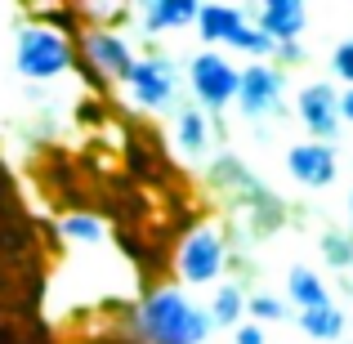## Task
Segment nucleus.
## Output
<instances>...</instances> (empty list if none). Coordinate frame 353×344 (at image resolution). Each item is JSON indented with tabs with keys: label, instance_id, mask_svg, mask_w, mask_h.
I'll return each instance as SVG.
<instances>
[{
	"label": "nucleus",
	"instance_id": "obj_24",
	"mask_svg": "<svg viewBox=\"0 0 353 344\" xmlns=\"http://www.w3.org/2000/svg\"><path fill=\"white\" fill-rule=\"evenodd\" d=\"M340 125L353 130V90H345V94H340Z\"/></svg>",
	"mask_w": 353,
	"mask_h": 344
},
{
	"label": "nucleus",
	"instance_id": "obj_5",
	"mask_svg": "<svg viewBox=\"0 0 353 344\" xmlns=\"http://www.w3.org/2000/svg\"><path fill=\"white\" fill-rule=\"evenodd\" d=\"M188 94H192V108L206 112L215 121L219 112L233 108V94H237V68L224 59L219 50H201L188 59Z\"/></svg>",
	"mask_w": 353,
	"mask_h": 344
},
{
	"label": "nucleus",
	"instance_id": "obj_4",
	"mask_svg": "<svg viewBox=\"0 0 353 344\" xmlns=\"http://www.w3.org/2000/svg\"><path fill=\"white\" fill-rule=\"evenodd\" d=\"M72 50H77L81 68L90 72V81H94L99 90L112 85V81H125L130 68H134V59H139L134 45L125 41V32H103V27H81Z\"/></svg>",
	"mask_w": 353,
	"mask_h": 344
},
{
	"label": "nucleus",
	"instance_id": "obj_15",
	"mask_svg": "<svg viewBox=\"0 0 353 344\" xmlns=\"http://www.w3.org/2000/svg\"><path fill=\"white\" fill-rule=\"evenodd\" d=\"M206 318H210V327H228V331H237L246 322V291H241V282L215 286V295L206 304Z\"/></svg>",
	"mask_w": 353,
	"mask_h": 344
},
{
	"label": "nucleus",
	"instance_id": "obj_20",
	"mask_svg": "<svg viewBox=\"0 0 353 344\" xmlns=\"http://www.w3.org/2000/svg\"><path fill=\"white\" fill-rule=\"evenodd\" d=\"M286 313H291V304L282 300V295H246V318L259 322H286Z\"/></svg>",
	"mask_w": 353,
	"mask_h": 344
},
{
	"label": "nucleus",
	"instance_id": "obj_6",
	"mask_svg": "<svg viewBox=\"0 0 353 344\" xmlns=\"http://www.w3.org/2000/svg\"><path fill=\"white\" fill-rule=\"evenodd\" d=\"M233 108L241 121H264L286 112V72H277L273 63H246L237 72V94Z\"/></svg>",
	"mask_w": 353,
	"mask_h": 344
},
{
	"label": "nucleus",
	"instance_id": "obj_7",
	"mask_svg": "<svg viewBox=\"0 0 353 344\" xmlns=\"http://www.w3.org/2000/svg\"><path fill=\"white\" fill-rule=\"evenodd\" d=\"M174 268H179V277L188 286L219 282L224 268H228V241L219 237V228H210V224L192 228L188 237L179 241V250H174Z\"/></svg>",
	"mask_w": 353,
	"mask_h": 344
},
{
	"label": "nucleus",
	"instance_id": "obj_10",
	"mask_svg": "<svg viewBox=\"0 0 353 344\" xmlns=\"http://www.w3.org/2000/svg\"><path fill=\"white\" fill-rule=\"evenodd\" d=\"M286 170H291V179L300 183V188H331L340 174V156L331 143H291V152H286Z\"/></svg>",
	"mask_w": 353,
	"mask_h": 344
},
{
	"label": "nucleus",
	"instance_id": "obj_3",
	"mask_svg": "<svg viewBox=\"0 0 353 344\" xmlns=\"http://www.w3.org/2000/svg\"><path fill=\"white\" fill-rule=\"evenodd\" d=\"M121 85L130 90V103L143 108V112H179V68H174V59H165V54H143V59H134V68H130V77L121 81Z\"/></svg>",
	"mask_w": 353,
	"mask_h": 344
},
{
	"label": "nucleus",
	"instance_id": "obj_9",
	"mask_svg": "<svg viewBox=\"0 0 353 344\" xmlns=\"http://www.w3.org/2000/svg\"><path fill=\"white\" fill-rule=\"evenodd\" d=\"M241 18H246V23H255L273 45L300 41L304 27H309V9H304L300 0H264V5L241 9Z\"/></svg>",
	"mask_w": 353,
	"mask_h": 344
},
{
	"label": "nucleus",
	"instance_id": "obj_17",
	"mask_svg": "<svg viewBox=\"0 0 353 344\" xmlns=\"http://www.w3.org/2000/svg\"><path fill=\"white\" fill-rule=\"evenodd\" d=\"M300 331L309 340H340V336H345V313H340L336 304H327V309H309V313H300Z\"/></svg>",
	"mask_w": 353,
	"mask_h": 344
},
{
	"label": "nucleus",
	"instance_id": "obj_13",
	"mask_svg": "<svg viewBox=\"0 0 353 344\" xmlns=\"http://www.w3.org/2000/svg\"><path fill=\"white\" fill-rule=\"evenodd\" d=\"M241 23H246V18H241L237 5H197V18H192V27H197V36H201L206 50L228 45V36H233Z\"/></svg>",
	"mask_w": 353,
	"mask_h": 344
},
{
	"label": "nucleus",
	"instance_id": "obj_22",
	"mask_svg": "<svg viewBox=\"0 0 353 344\" xmlns=\"http://www.w3.org/2000/svg\"><path fill=\"white\" fill-rule=\"evenodd\" d=\"M273 59H277V63H273L277 72H291V68H300V63H309V50H304L300 41H291V45H277Z\"/></svg>",
	"mask_w": 353,
	"mask_h": 344
},
{
	"label": "nucleus",
	"instance_id": "obj_12",
	"mask_svg": "<svg viewBox=\"0 0 353 344\" xmlns=\"http://www.w3.org/2000/svg\"><path fill=\"white\" fill-rule=\"evenodd\" d=\"M215 139H224V130H219L206 112H197V108H188V103L174 112V143H179L188 156H206L210 148H215Z\"/></svg>",
	"mask_w": 353,
	"mask_h": 344
},
{
	"label": "nucleus",
	"instance_id": "obj_26",
	"mask_svg": "<svg viewBox=\"0 0 353 344\" xmlns=\"http://www.w3.org/2000/svg\"><path fill=\"white\" fill-rule=\"evenodd\" d=\"M349 210H353V192H349ZM349 219H353V215H349Z\"/></svg>",
	"mask_w": 353,
	"mask_h": 344
},
{
	"label": "nucleus",
	"instance_id": "obj_8",
	"mask_svg": "<svg viewBox=\"0 0 353 344\" xmlns=\"http://www.w3.org/2000/svg\"><path fill=\"white\" fill-rule=\"evenodd\" d=\"M295 117L309 130V143H336L340 134V90L331 81H309L295 94Z\"/></svg>",
	"mask_w": 353,
	"mask_h": 344
},
{
	"label": "nucleus",
	"instance_id": "obj_23",
	"mask_svg": "<svg viewBox=\"0 0 353 344\" xmlns=\"http://www.w3.org/2000/svg\"><path fill=\"white\" fill-rule=\"evenodd\" d=\"M233 344H264V327H255V322H241L233 331Z\"/></svg>",
	"mask_w": 353,
	"mask_h": 344
},
{
	"label": "nucleus",
	"instance_id": "obj_25",
	"mask_svg": "<svg viewBox=\"0 0 353 344\" xmlns=\"http://www.w3.org/2000/svg\"><path fill=\"white\" fill-rule=\"evenodd\" d=\"M9 197V170H5V161H0V201Z\"/></svg>",
	"mask_w": 353,
	"mask_h": 344
},
{
	"label": "nucleus",
	"instance_id": "obj_14",
	"mask_svg": "<svg viewBox=\"0 0 353 344\" xmlns=\"http://www.w3.org/2000/svg\"><path fill=\"white\" fill-rule=\"evenodd\" d=\"M286 295H291V304H295L300 313H309V309H327V304H331L327 282H322L313 268H304V264H295L291 273H286Z\"/></svg>",
	"mask_w": 353,
	"mask_h": 344
},
{
	"label": "nucleus",
	"instance_id": "obj_2",
	"mask_svg": "<svg viewBox=\"0 0 353 344\" xmlns=\"http://www.w3.org/2000/svg\"><path fill=\"white\" fill-rule=\"evenodd\" d=\"M14 68L23 81H59L77 68V50L68 36L50 32L41 23H27L14 36Z\"/></svg>",
	"mask_w": 353,
	"mask_h": 344
},
{
	"label": "nucleus",
	"instance_id": "obj_11",
	"mask_svg": "<svg viewBox=\"0 0 353 344\" xmlns=\"http://www.w3.org/2000/svg\"><path fill=\"white\" fill-rule=\"evenodd\" d=\"M130 9H134L139 32L148 41H157L165 32H179V27H192V18H197L192 0H143V5H130Z\"/></svg>",
	"mask_w": 353,
	"mask_h": 344
},
{
	"label": "nucleus",
	"instance_id": "obj_21",
	"mask_svg": "<svg viewBox=\"0 0 353 344\" xmlns=\"http://www.w3.org/2000/svg\"><path fill=\"white\" fill-rule=\"evenodd\" d=\"M331 72H336V81L345 90H353V36H345V41L331 50Z\"/></svg>",
	"mask_w": 353,
	"mask_h": 344
},
{
	"label": "nucleus",
	"instance_id": "obj_16",
	"mask_svg": "<svg viewBox=\"0 0 353 344\" xmlns=\"http://www.w3.org/2000/svg\"><path fill=\"white\" fill-rule=\"evenodd\" d=\"M59 237L63 241H77V246H99L108 237V224L90 210H72V215L59 219Z\"/></svg>",
	"mask_w": 353,
	"mask_h": 344
},
{
	"label": "nucleus",
	"instance_id": "obj_19",
	"mask_svg": "<svg viewBox=\"0 0 353 344\" xmlns=\"http://www.w3.org/2000/svg\"><path fill=\"white\" fill-rule=\"evenodd\" d=\"M318 246H322V259H327L331 268H340V273H349V268H353V237H349L345 228H327Z\"/></svg>",
	"mask_w": 353,
	"mask_h": 344
},
{
	"label": "nucleus",
	"instance_id": "obj_18",
	"mask_svg": "<svg viewBox=\"0 0 353 344\" xmlns=\"http://www.w3.org/2000/svg\"><path fill=\"white\" fill-rule=\"evenodd\" d=\"M228 50H237V54H246V59H250V63H268V59H273V50H277V45H273V41H268V36H264V32H259V27H255V23H241V27H237V32H233V36H228Z\"/></svg>",
	"mask_w": 353,
	"mask_h": 344
},
{
	"label": "nucleus",
	"instance_id": "obj_1",
	"mask_svg": "<svg viewBox=\"0 0 353 344\" xmlns=\"http://www.w3.org/2000/svg\"><path fill=\"white\" fill-rule=\"evenodd\" d=\"M130 327L143 344H206L210 340V318L201 304L188 300L183 286H157L139 300L130 313Z\"/></svg>",
	"mask_w": 353,
	"mask_h": 344
}]
</instances>
